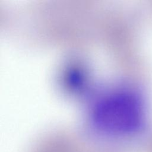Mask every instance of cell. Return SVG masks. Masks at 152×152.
<instances>
[{
    "mask_svg": "<svg viewBox=\"0 0 152 152\" xmlns=\"http://www.w3.org/2000/svg\"><path fill=\"white\" fill-rule=\"evenodd\" d=\"M141 99L131 92L116 93L99 104L93 113V124L101 132L117 135L134 129L143 115Z\"/></svg>",
    "mask_w": 152,
    "mask_h": 152,
    "instance_id": "1",
    "label": "cell"
}]
</instances>
